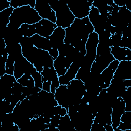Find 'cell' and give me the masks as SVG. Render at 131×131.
Masks as SVG:
<instances>
[{"instance_id":"obj_1","label":"cell","mask_w":131,"mask_h":131,"mask_svg":"<svg viewBox=\"0 0 131 131\" xmlns=\"http://www.w3.org/2000/svg\"><path fill=\"white\" fill-rule=\"evenodd\" d=\"M94 31V27L88 16L83 18H75L71 26L65 29L64 43L73 46L80 40H87L89 35Z\"/></svg>"},{"instance_id":"obj_2","label":"cell","mask_w":131,"mask_h":131,"mask_svg":"<svg viewBox=\"0 0 131 131\" xmlns=\"http://www.w3.org/2000/svg\"><path fill=\"white\" fill-rule=\"evenodd\" d=\"M23 55L32 63L39 72L43 68L53 66L54 60L48 51L36 48L33 45L21 47Z\"/></svg>"},{"instance_id":"obj_3","label":"cell","mask_w":131,"mask_h":131,"mask_svg":"<svg viewBox=\"0 0 131 131\" xmlns=\"http://www.w3.org/2000/svg\"><path fill=\"white\" fill-rule=\"evenodd\" d=\"M41 19L34 8L29 5L24 6L14 9L8 26L18 29L23 24H35Z\"/></svg>"},{"instance_id":"obj_4","label":"cell","mask_w":131,"mask_h":131,"mask_svg":"<svg viewBox=\"0 0 131 131\" xmlns=\"http://www.w3.org/2000/svg\"><path fill=\"white\" fill-rule=\"evenodd\" d=\"M54 11L57 27L66 29L73 23L75 17L70 11L67 3L61 0L54 1L48 3Z\"/></svg>"},{"instance_id":"obj_5","label":"cell","mask_w":131,"mask_h":131,"mask_svg":"<svg viewBox=\"0 0 131 131\" xmlns=\"http://www.w3.org/2000/svg\"><path fill=\"white\" fill-rule=\"evenodd\" d=\"M98 43V35L94 31L89 35L88 38L85 45L86 54L83 57L81 66L91 70L92 64L96 57L97 47Z\"/></svg>"},{"instance_id":"obj_6","label":"cell","mask_w":131,"mask_h":131,"mask_svg":"<svg viewBox=\"0 0 131 131\" xmlns=\"http://www.w3.org/2000/svg\"><path fill=\"white\" fill-rule=\"evenodd\" d=\"M68 90L71 105L80 103L86 91V88L83 82L74 79L68 85Z\"/></svg>"},{"instance_id":"obj_7","label":"cell","mask_w":131,"mask_h":131,"mask_svg":"<svg viewBox=\"0 0 131 131\" xmlns=\"http://www.w3.org/2000/svg\"><path fill=\"white\" fill-rule=\"evenodd\" d=\"M94 0H77L67 3L69 8L75 18H83L88 16Z\"/></svg>"},{"instance_id":"obj_8","label":"cell","mask_w":131,"mask_h":131,"mask_svg":"<svg viewBox=\"0 0 131 131\" xmlns=\"http://www.w3.org/2000/svg\"><path fill=\"white\" fill-rule=\"evenodd\" d=\"M114 60L115 58L112 55L111 51L101 55L96 56L92 64L91 73L95 75H99Z\"/></svg>"},{"instance_id":"obj_9","label":"cell","mask_w":131,"mask_h":131,"mask_svg":"<svg viewBox=\"0 0 131 131\" xmlns=\"http://www.w3.org/2000/svg\"><path fill=\"white\" fill-rule=\"evenodd\" d=\"M119 61L116 59L112 61L99 75V84L102 89L107 88L113 78L114 73L119 64Z\"/></svg>"},{"instance_id":"obj_10","label":"cell","mask_w":131,"mask_h":131,"mask_svg":"<svg viewBox=\"0 0 131 131\" xmlns=\"http://www.w3.org/2000/svg\"><path fill=\"white\" fill-rule=\"evenodd\" d=\"M125 104L121 97H118L112 105V113L111 114V125L115 130L116 129L121 120V117L124 113Z\"/></svg>"},{"instance_id":"obj_11","label":"cell","mask_w":131,"mask_h":131,"mask_svg":"<svg viewBox=\"0 0 131 131\" xmlns=\"http://www.w3.org/2000/svg\"><path fill=\"white\" fill-rule=\"evenodd\" d=\"M35 70L34 66L23 56L14 63V76L17 80L25 74H31Z\"/></svg>"},{"instance_id":"obj_12","label":"cell","mask_w":131,"mask_h":131,"mask_svg":"<svg viewBox=\"0 0 131 131\" xmlns=\"http://www.w3.org/2000/svg\"><path fill=\"white\" fill-rule=\"evenodd\" d=\"M83 57H80L73 61L66 74L58 77V80L60 85H68L72 80L75 79L76 74L83 62Z\"/></svg>"},{"instance_id":"obj_13","label":"cell","mask_w":131,"mask_h":131,"mask_svg":"<svg viewBox=\"0 0 131 131\" xmlns=\"http://www.w3.org/2000/svg\"><path fill=\"white\" fill-rule=\"evenodd\" d=\"M34 9L41 18L49 20L54 23H56L55 13L48 3L36 0Z\"/></svg>"},{"instance_id":"obj_14","label":"cell","mask_w":131,"mask_h":131,"mask_svg":"<svg viewBox=\"0 0 131 131\" xmlns=\"http://www.w3.org/2000/svg\"><path fill=\"white\" fill-rule=\"evenodd\" d=\"M35 27L37 34L47 38L50 36L57 27L55 23L43 18L35 24Z\"/></svg>"},{"instance_id":"obj_15","label":"cell","mask_w":131,"mask_h":131,"mask_svg":"<svg viewBox=\"0 0 131 131\" xmlns=\"http://www.w3.org/2000/svg\"><path fill=\"white\" fill-rule=\"evenodd\" d=\"M16 81L14 75L5 74L0 77V94L2 99L12 94V88Z\"/></svg>"},{"instance_id":"obj_16","label":"cell","mask_w":131,"mask_h":131,"mask_svg":"<svg viewBox=\"0 0 131 131\" xmlns=\"http://www.w3.org/2000/svg\"><path fill=\"white\" fill-rule=\"evenodd\" d=\"M113 78L122 80L131 79V60L120 61Z\"/></svg>"},{"instance_id":"obj_17","label":"cell","mask_w":131,"mask_h":131,"mask_svg":"<svg viewBox=\"0 0 131 131\" xmlns=\"http://www.w3.org/2000/svg\"><path fill=\"white\" fill-rule=\"evenodd\" d=\"M54 96L58 105L64 107L68 111L70 105L68 85H60L58 88L56 89Z\"/></svg>"},{"instance_id":"obj_18","label":"cell","mask_w":131,"mask_h":131,"mask_svg":"<svg viewBox=\"0 0 131 131\" xmlns=\"http://www.w3.org/2000/svg\"><path fill=\"white\" fill-rule=\"evenodd\" d=\"M72 62V60L66 56L61 55L57 56L54 60L53 67L58 77L66 74Z\"/></svg>"},{"instance_id":"obj_19","label":"cell","mask_w":131,"mask_h":131,"mask_svg":"<svg viewBox=\"0 0 131 131\" xmlns=\"http://www.w3.org/2000/svg\"><path fill=\"white\" fill-rule=\"evenodd\" d=\"M65 38V29L57 27L53 33L48 38L53 48L58 49L64 43Z\"/></svg>"},{"instance_id":"obj_20","label":"cell","mask_w":131,"mask_h":131,"mask_svg":"<svg viewBox=\"0 0 131 131\" xmlns=\"http://www.w3.org/2000/svg\"><path fill=\"white\" fill-rule=\"evenodd\" d=\"M111 53L115 59L119 61L122 60H131V50L126 47H112Z\"/></svg>"},{"instance_id":"obj_21","label":"cell","mask_w":131,"mask_h":131,"mask_svg":"<svg viewBox=\"0 0 131 131\" xmlns=\"http://www.w3.org/2000/svg\"><path fill=\"white\" fill-rule=\"evenodd\" d=\"M32 44L37 48L48 51L50 53L54 48L52 47L49 38L42 37L38 34H35L31 37Z\"/></svg>"},{"instance_id":"obj_22","label":"cell","mask_w":131,"mask_h":131,"mask_svg":"<svg viewBox=\"0 0 131 131\" xmlns=\"http://www.w3.org/2000/svg\"><path fill=\"white\" fill-rule=\"evenodd\" d=\"M40 73L42 75V80H47L51 82L58 80V76L53 66L43 68V71Z\"/></svg>"},{"instance_id":"obj_23","label":"cell","mask_w":131,"mask_h":131,"mask_svg":"<svg viewBox=\"0 0 131 131\" xmlns=\"http://www.w3.org/2000/svg\"><path fill=\"white\" fill-rule=\"evenodd\" d=\"M58 129L59 131H77L74 129L68 114L61 117Z\"/></svg>"},{"instance_id":"obj_24","label":"cell","mask_w":131,"mask_h":131,"mask_svg":"<svg viewBox=\"0 0 131 131\" xmlns=\"http://www.w3.org/2000/svg\"><path fill=\"white\" fill-rule=\"evenodd\" d=\"M14 9L12 7H10L0 12V25L4 29H5L10 23V17Z\"/></svg>"},{"instance_id":"obj_25","label":"cell","mask_w":131,"mask_h":131,"mask_svg":"<svg viewBox=\"0 0 131 131\" xmlns=\"http://www.w3.org/2000/svg\"><path fill=\"white\" fill-rule=\"evenodd\" d=\"M18 29L23 36L31 37L36 34L35 24H23Z\"/></svg>"},{"instance_id":"obj_26","label":"cell","mask_w":131,"mask_h":131,"mask_svg":"<svg viewBox=\"0 0 131 131\" xmlns=\"http://www.w3.org/2000/svg\"><path fill=\"white\" fill-rule=\"evenodd\" d=\"M17 81L25 87L33 88L35 86L34 80L31 75L29 74H24L17 80Z\"/></svg>"},{"instance_id":"obj_27","label":"cell","mask_w":131,"mask_h":131,"mask_svg":"<svg viewBox=\"0 0 131 131\" xmlns=\"http://www.w3.org/2000/svg\"><path fill=\"white\" fill-rule=\"evenodd\" d=\"M36 0H11L10 1V6L14 9L24 6L29 5L33 8H35Z\"/></svg>"},{"instance_id":"obj_28","label":"cell","mask_w":131,"mask_h":131,"mask_svg":"<svg viewBox=\"0 0 131 131\" xmlns=\"http://www.w3.org/2000/svg\"><path fill=\"white\" fill-rule=\"evenodd\" d=\"M14 63L15 61L12 58V57L8 55V59L6 63V74L14 75Z\"/></svg>"},{"instance_id":"obj_29","label":"cell","mask_w":131,"mask_h":131,"mask_svg":"<svg viewBox=\"0 0 131 131\" xmlns=\"http://www.w3.org/2000/svg\"><path fill=\"white\" fill-rule=\"evenodd\" d=\"M31 75L34 80L35 86L41 89L42 83V75L40 72H39L36 70H35L31 73Z\"/></svg>"},{"instance_id":"obj_30","label":"cell","mask_w":131,"mask_h":131,"mask_svg":"<svg viewBox=\"0 0 131 131\" xmlns=\"http://www.w3.org/2000/svg\"><path fill=\"white\" fill-rule=\"evenodd\" d=\"M122 39V35L115 34L112 35L109 39V45L110 47L119 46Z\"/></svg>"},{"instance_id":"obj_31","label":"cell","mask_w":131,"mask_h":131,"mask_svg":"<svg viewBox=\"0 0 131 131\" xmlns=\"http://www.w3.org/2000/svg\"><path fill=\"white\" fill-rule=\"evenodd\" d=\"M98 35L99 42H108L109 39L112 35L109 31L105 30L98 34Z\"/></svg>"},{"instance_id":"obj_32","label":"cell","mask_w":131,"mask_h":131,"mask_svg":"<svg viewBox=\"0 0 131 131\" xmlns=\"http://www.w3.org/2000/svg\"><path fill=\"white\" fill-rule=\"evenodd\" d=\"M24 86L16 81L12 88V94L16 95H21L23 94Z\"/></svg>"},{"instance_id":"obj_33","label":"cell","mask_w":131,"mask_h":131,"mask_svg":"<svg viewBox=\"0 0 131 131\" xmlns=\"http://www.w3.org/2000/svg\"><path fill=\"white\" fill-rule=\"evenodd\" d=\"M61 116L59 115H53L50 119V124L56 128H58L59 125L60 119Z\"/></svg>"},{"instance_id":"obj_34","label":"cell","mask_w":131,"mask_h":131,"mask_svg":"<svg viewBox=\"0 0 131 131\" xmlns=\"http://www.w3.org/2000/svg\"><path fill=\"white\" fill-rule=\"evenodd\" d=\"M42 85L41 89L42 90L47 91L48 92H50V87H51L52 82L50 81H47V80H42Z\"/></svg>"},{"instance_id":"obj_35","label":"cell","mask_w":131,"mask_h":131,"mask_svg":"<svg viewBox=\"0 0 131 131\" xmlns=\"http://www.w3.org/2000/svg\"><path fill=\"white\" fill-rule=\"evenodd\" d=\"M114 3L115 4H116V5H117L118 6H119V7H121L123 6H125V3H124V2L121 1H114L113 0Z\"/></svg>"},{"instance_id":"obj_36","label":"cell","mask_w":131,"mask_h":131,"mask_svg":"<svg viewBox=\"0 0 131 131\" xmlns=\"http://www.w3.org/2000/svg\"><path fill=\"white\" fill-rule=\"evenodd\" d=\"M106 131H114V129H113L112 126L111 124H105L103 125Z\"/></svg>"}]
</instances>
